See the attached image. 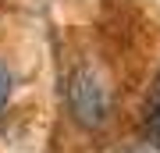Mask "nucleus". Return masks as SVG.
Returning a JSON list of instances; mask_svg holds the SVG:
<instances>
[{
	"mask_svg": "<svg viewBox=\"0 0 160 153\" xmlns=\"http://www.w3.org/2000/svg\"><path fill=\"white\" fill-rule=\"evenodd\" d=\"M142 128H146V139L160 150V75L149 89V100H146V110H142Z\"/></svg>",
	"mask_w": 160,
	"mask_h": 153,
	"instance_id": "nucleus-2",
	"label": "nucleus"
},
{
	"mask_svg": "<svg viewBox=\"0 0 160 153\" xmlns=\"http://www.w3.org/2000/svg\"><path fill=\"white\" fill-rule=\"evenodd\" d=\"M64 103L75 125L103 128L114 114V85L92 61H78L64 79Z\"/></svg>",
	"mask_w": 160,
	"mask_h": 153,
	"instance_id": "nucleus-1",
	"label": "nucleus"
},
{
	"mask_svg": "<svg viewBox=\"0 0 160 153\" xmlns=\"http://www.w3.org/2000/svg\"><path fill=\"white\" fill-rule=\"evenodd\" d=\"M11 89H14V79H11V71H7V64H0V107L11 100Z\"/></svg>",
	"mask_w": 160,
	"mask_h": 153,
	"instance_id": "nucleus-3",
	"label": "nucleus"
}]
</instances>
